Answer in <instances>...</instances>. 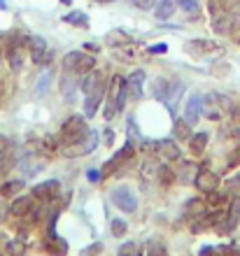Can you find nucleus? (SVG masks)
I'll return each instance as SVG.
<instances>
[{
  "instance_id": "nucleus-31",
  "label": "nucleus",
  "mask_w": 240,
  "mask_h": 256,
  "mask_svg": "<svg viewBox=\"0 0 240 256\" xmlns=\"http://www.w3.org/2000/svg\"><path fill=\"white\" fill-rule=\"evenodd\" d=\"M173 135L180 138V140H189V138H191V126H189L184 119H177V122H175V128H173Z\"/></svg>"
},
{
  "instance_id": "nucleus-26",
  "label": "nucleus",
  "mask_w": 240,
  "mask_h": 256,
  "mask_svg": "<svg viewBox=\"0 0 240 256\" xmlns=\"http://www.w3.org/2000/svg\"><path fill=\"white\" fill-rule=\"evenodd\" d=\"M154 14H156V19L168 21L175 14V0H156V10H154Z\"/></svg>"
},
{
  "instance_id": "nucleus-9",
  "label": "nucleus",
  "mask_w": 240,
  "mask_h": 256,
  "mask_svg": "<svg viewBox=\"0 0 240 256\" xmlns=\"http://www.w3.org/2000/svg\"><path fill=\"white\" fill-rule=\"evenodd\" d=\"M238 26V16L231 12H224L221 10V14H214V21H212V30L219 35H228L233 33V28Z\"/></svg>"
},
{
  "instance_id": "nucleus-46",
  "label": "nucleus",
  "mask_w": 240,
  "mask_h": 256,
  "mask_svg": "<svg viewBox=\"0 0 240 256\" xmlns=\"http://www.w3.org/2000/svg\"><path fill=\"white\" fill-rule=\"evenodd\" d=\"M84 49H87V52H91V54H96V52H98V44H94V42H87V44H84Z\"/></svg>"
},
{
  "instance_id": "nucleus-10",
  "label": "nucleus",
  "mask_w": 240,
  "mask_h": 256,
  "mask_svg": "<svg viewBox=\"0 0 240 256\" xmlns=\"http://www.w3.org/2000/svg\"><path fill=\"white\" fill-rule=\"evenodd\" d=\"M154 154H159V158H166V161H180V147L175 144V140H159L154 142Z\"/></svg>"
},
{
  "instance_id": "nucleus-13",
  "label": "nucleus",
  "mask_w": 240,
  "mask_h": 256,
  "mask_svg": "<svg viewBox=\"0 0 240 256\" xmlns=\"http://www.w3.org/2000/svg\"><path fill=\"white\" fill-rule=\"evenodd\" d=\"M238 222H240V198H233L231 205H228L226 219H224V224H219L217 228H219V233H231V230L238 226Z\"/></svg>"
},
{
  "instance_id": "nucleus-23",
  "label": "nucleus",
  "mask_w": 240,
  "mask_h": 256,
  "mask_svg": "<svg viewBox=\"0 0 240 256\" xmlns=\"http://www.w3.org/2000/svg\"><path fill=\"white\" fill-rule=\"evenodd\" d=\"M182 94H184V84H182V82H173V88H170V94H168V98H166V105H168V112H170V114L177 112V102H180Z\"/></svg>"
},
{
  "instance_id": "nucleus-18",
  "label": "nucleus",
  "mask_w": 240,
  "mask_h": 256,
  "mask_svg": "<svg viewBox=\"0 0 240 256\" xmlns=\"http://www.w3.org/2000/svg\"><path fill=\"white\" fill-rule=\"evenodd\" d=\"M12 166H14V147L5 135H0V170L7 172Z\"/></svg>"
},
{
  "instance_id": "nucleus-5",
  "label": "nucleus",
  "mask_w": 240,
  "mask_h": 256,
  "mask_svg": "<svg viewBox=\"0 0 240 256\" xmlns=\"http://www.w3.org/2000/svg\"><path fill=\"white\" fill-rule=\"evenodd\" d=\"M124 77H112L110 82V88H107V96H105V119L107 122H112L117 112H119V94H121V86H124Z\"/></svg>"
},
{
  "instance_id": "nucleus-22",
  "label": "nucleus",
  "mask_w": 240,
  "mask_h": 256,
  "mask_svg": "<svg viewBox=\"0 0 240 256\" xmlns=\"http://www.w3.org/2000/svg\"><path fill=\"white\" fill-rule=\"evenodd\" d=\"M103 84H105V80H103V72H98V70H91V72L84 74V80H82L80 88L89 96L91 91H96L98 86H103Z\"/></svg>"
},
{
  "instance_id": "nucleus-36",
  "label": "nucleus",
  "mask_w": 240,
  "mask_h": 256,
  "mask_svg": "<svg viewBox=\"0 0 240 256\" xmlns=\"http://www.w3.org/2000/svg\"><path fill=\"white\" fill-rule=\"evenodd\" d=\"M7 254L10 256H24L26 254V242H24V240H10V242H7Z\"/></svg>"
},
{
  "instance_id": "nucleus-3",
  "label": "nucleus",
  "mask_w": 240,
  "mask_h": 256,
  "mask_svg": "<svg viewBox=\"0 0 240 256\" xmlns=\"http://www.w3.org/2000/svg\"><path fill=\"white\" fill-rule=\"evenodd\" d=\"M94 66H96L94 56L84 54V52H70V54L63 56V70L73 74H87L94 70Z\"/></svg>"
},
{
  "instance_id": "nucleus-39",
  "label": "nucleus",
  "mask_w": 240,
  "mask_h": 256,
  "mask_svg": "<svg viewBox=\"0 0 240 256\" xmlns=\"http://www.w3.org/2000/svg\"><path fill=\"white\" fill-rule=\"evenodd\" d=\"M110 228H112V236H117V238H121L124 233H126V222H121V219H112L110 222Z\"/></svg>"
},
{
  "instance_id": "nucleus-2",
  "label": "nucleus",
  "mask_w": 240,
  "mask_h": 256,
  "mask_svg": "<svg viewBox=\"0 0 240 256\" xmlns=\"http://www.w3.org/2000/svg\"><path fill=\"white\" fill-rule=\"evenodd\" d=\"M89 133H91V128L87 126L84 116H70V119H68V122L61 126L59 140L63 142V147H70V144H77V142H82Z\"/></svg>"
},
{
  "instance_id": "nucleus-38",
  "label": "nucleus",
  "mask_w": 240,
  "mask_h": 256,
  "mask_svg": "<svg viewBox=\"0 0 240 256\" xmlns=\"http://www.w3.org/2000/svg\"><path fill=\"white\" fill-rule=\"evenodd\" d=\"M107 42L110 44H119V42H131V38L124 30H112V33L107 35Z\"/></svg>"
},
{
  "instance_id": "nucleus-1",
  "label": "nucleus",
  "mask_w": 240,
  "mask_h": 256,
  "mask_svg": "<svg viewBox=\"0 0 240 256\" xmlns=\"http://www.w3.org/2000/svg\"><path fill=\"white\" fill-rule=\"evenodd\" d=\"M231 110H233V102H231V98H228V96L217 94V91L203 96L200 114L205 116V119H210V122H221V119H224Z\"/></svg>"
},
{
  "instance_id": "nucleus-8",
  "label": "nucleus",
  "mask_w": 240,
  "mask_h": 256,
  "mask_svg": "<svg viewBox=\"0 0 240 256\" xmlns=\"http://www.w3.org/2000/svg\"><path fill=\"white\" fill-rule=\"evenodd\" d=\"M96 147H98V130H91L82 142L70 144V147H66L63 152H66V156H84V154H91Z\"/></svg>"
},
{
  "instance_id": "nucleus-42",
  "label": "nucleus",
  "mask_w": 240,
  "mask_h": 256,
  "mask_svg": "<svg viewBox=\"0 0 240 256\" xmlns=\"http://www.w3.org/2000/svg\"><path fill=\"white\" fill-rule=\"evenodd\" d=\"M100 250H103V244H100V242H96L94 247H87V250H84V254H82V256H96Z\"/></svg>"
},
{
  "instance_id": "nucleus-24",
  "label": "nucleus",
  "mask_w": 240,
  "mask_h": 256,
  "mask_svg": "<svg viewBox=\"0 0 240 256\" xmlns=\"http://www.w3.org/2000/svg\"><path fill=\"white\" fill-rule=\"evenodd\" d=\"M45 250H47L52 256H66L68 254V244H66V240H61V238L54 233V236H49L47 242H45Z\"/></svg>"
},
{
  "instance_id": "nucleus-28",
  "label": "nucleus",
  "mask_w": 240,
  "mask_h": 256,
  "mask_svg": "<svg viewBox=\"0 0 240 256\" xmlns=\"http://www.w3.org/2000/svg\"><path fill=\"white\" fill-rule=\"evenodd\" d=\"M126 138H128V144H140L142 142V133L140 128H138V124H135V116L131 114L126 122Z\"/></svg>"
},
{
  "instance_id": "nucleus-11",
  "label": "nucleus",
  "mask_w": 240,
  "mask_h": 256,
  "mask_svg": "<svg viewBox=\"0 0 240 256\" xmlns=\"http://www.w3.org/2000/svg\"><path fill=\"white\" fill-rule=\"evenodd\" d=\"M193 182H196L198 191H203V194H212V191L219 189V177L214 172H210V170H198Z\"/></svg>"
},
{
  "instance_id": "nucleus-37",
  "label": "nucleus",
  "mask_w": 240,
  "mask_h": 256,
  "mask_svg": "<svg viewBox=\"0 0 240 256\" xmlns=\"http://www.w3.org/2000/svg\"><path fill=\"white\" fill-rule=\"evenodd\" d=\"M49 84H52V72H49V70H45V72H42V77L38 80V88H35V94L45 96L49 91Z\"/></svg>"
},
{
  "instance_id": "nucleus-17",
  "label": "nucleus",
  "mask_w": 240,
  "mask_h": 256,
  "mask_svg": "<svg viewBox=\"0 0 240 256\" xmlns=\"http://www.w3.org/2000/svg\"><path fill=\"white\" fill-rule=\"evenodd\" d=\"M131 154H133V144H128V142H126V147H121L119 152H117V154H114L112 158L103 166V172H105V175H107V172H114L121 163H126L128 158H131Z\"/></svg>"
},
{
  "instance_id": "nucleus-16",
  "label": "nucleus",
  "mask_w": 240,
  "mask_h": 256,
  "mask_svg": "<svg viewBox=\"0 0 240 256\" xmlns=\"http://www.w3.org/2000/svg\"><path fill=\"white\" fill-rule=\"evenodd\" d=\"M28 49H31L33 61L38 63V66H42V61H45V56H47V52H49L45 38H40V35H31V38H28Z\"/></svg>"
},
{
  "instance_id": "nucleus-20",
  "label": "nucleus",
  "mask_w": 240,
  "mask_h": 256,
  "mask_svg": "<svg viewBox=\"0 0 240 256\" xmlns=\"http://www.w3.org/2000/svg\"><path fill=\"white\" fill-rule=\"evenodd\" d=\"M61 94L66 98V102L75 100V94H77V82H75V74L63 70V77H61Z\"/></svg>"
},
{
  "instance_id": "nucleus-45",
  "label": "nucleus",
  "mask_w": 240,
  "mask_h": 256,
  "mask_svg": "<svg viewBox=\"0 0 240 256\" xmlns=\"http://www.w3.org/2000/svg\"><path fill=\"white\" fill-rule=\"evenodd\" d=\"M112 142H114V130H110V128H107V130H105V144L110 147Z\"/></svg>"
},
{
  "instance_id": "nucleus-40",
  "label": "nucleus",
  "mask_w": 240,
  "mask_h": 256,
  "mask_svg": "<svg viewBox=\"0 0 240 256\" xmlns=\"http://www.w3.org/2000/svg\"><path fill=\"white\" fill-rule=\"evenodd\" d=\"M166 52H168V44H166V42H159V44L147 47V54H166Z\"/></svg>"
},
{
  "instance_id": "nucleus-14",
  "label": "nucleus",
  "mask_w": 240,
  "mask_h": 256,
  "mask_svg": "<svg viewBox=\"0 0 240 256\" xmlns=\"http://www.w3.org/2000/svg\"><path fill=\"white\" fill-rule=\"evenodd\" d=\"M59 189H61L59 180H47V182H42V184H35L33 196L38 198V200H52V198H56Z\"/></svg>"
},
{
  "instance_id": "nucleus-7",
  "label": "nucleus",
  "mask_w": 240,
  "mask_h": 256,
  "mask_svg": "<svg viewBox=\"0 0 240 256\" xmlns=\"http://www.w3.org/2000/svg\"><path fill=\"white\" fill-rule=\"evenodd\" d=\"M219 138H226V140L240 138V108H233L224 119H221Z\"/></svg>"
},
{
  "instance_id": "nucleus-4",
  "label": "nucleus",
  "mask_w": 240,
  "mask_h": 256,
  "mask_svg": "<svg viewBox=\"0 0 240 256\" xmlns=\"http://www.w3.org/2000/svg\"><path fill=\"white\" fill-rule=\"evenodd\" d=\"M110 198H112V202L121 212H135V210H138V196H135V191L131 189V186H126V184L114 186V189L110 191Z\"/></svg>"
},
{
  "instance_id": "nucleus-34",
  "label": "nucleus",
  "mask_w": 240,
  "mask_h": 256,
  "mask_svg": "<svg viewBox=\"0 0 240 256\" xmlns=\"http://www.w3.org/2000/svg\"><path fill=\"white\" fill-rule=\"evenodd\" d=\"M175 2H177V5H180L182 10L191 16V19H196V16H198V10H200L198 0H175Z\"/></svg>"
},
{
  "instance_id": "nucleus-15",
  "label": "nucleus",
  "mask_w": 240,
  "mask_h": 256,
  "mask_svg": "<svg viewBox=\"0 0 240 256\" xmlns=\"http://www.w3.org/2000/svg\"><path fill=\"white\" fill-rule=\"evenodd\" d=\"M33 208H35V196H19V198L12 202L10 212H12L17 219H21V216H26V214H33Z\"/></svg>"
},
{
  "instance_id": "nucleus-25",
  "label": "nucleus",
  "mask_w": 240,
  "mask_h": 256,
  "mask_svg": "<svg viewBox=\"0 0 240 256\" xmlns=\"http://www.w3.org/2000/svg\"><path fill=\"white\" fill-rule=\"evenodd\" d=\"M207 140H210L207 133H193L191 138H189V149H191V154L203 156V152H205V147H207Z\"/></svg>"
},
{
  "instance_id": "nucleus-27",
  "label": "nucleus",
  "mask_w": 240,
  "mask_h": 256,
  "mask_svg": "<svg viewBox=\"0 0 240 256\" xmlns=\"http://www.w3.org/2000/svg\"><path fill=\"white\" fill-rule=\"evenodd\" d=\"M7 56H10V66L14 70H19L21 63H24V47H21V42H12L7 47Z\"/></svg>"
},
{
  "instance_id": "nucleus-29",
  "label": "nucleus",
  "mask_w": 240,
  "mask_h": 256,
  "mask_svg": "<svg viewBox=\"0 0 240 256\" xmlns=\"http://www.w3.org/2000/svg\"><path fill=\"white\" fill-rule=\"evenodd\" d=\"M152 88H154V96H156L161 102H166L168 94H170V88H173V82H168V80H156Z\"/></svg>"
},
{
  "instance_id": "nucleus-21",
  "label": "nucleus",
  "mask_w": 240,
  "mask_h": 256,
  "mask_svg": "<svg viewBox=\"0 0 240 256\" xmlns=\"http://www.w3.org/2000/svg\"><path fill=\"white\" fill-rule=\"evenodd\" d=\"M126 84H128V96L135 98V100H140L142 98V84H145V72H142V70H135V72L126 80Z\"/></svg>"
},
{
  "instance_id": "nucleus-33",
  "label": "nucleus",
  "mask_w": 240,
  "mask_h": 256,
  "mask_svg": "<svg viewBox=\"0 0 240 256\" xmlns=\"http://www.w3.org/2000/svg\"><path fill=\"white\" fill-rule=\"evenodd\" d=\"M145 252H142V247L138 242H124L119 247V252H117V256H142Z\"/></svg>"
},
{
  "instance_id": "nucleus-32",
  "label": "nucleus",
  "mask_w": 240,
  "mask_h": 256,
  "mask_svg": "<svg viewBox=\"0 0 240 256\" xmlns=\"http://www.w3.org/2000/svg\"><path fill=\"white\" fill-rule=\"evenodd\" d=\"M63 21H66V24H73V26H80V28L89 26V19H87V14L84 12H70V14L63 16Z\"/></svg>"
},
{
  "instance_id": "nucleus-43",
  "label": "nucleus",
  "mask_w": 240,
  "mask_h": 256,
  "mask_svg": "<svg viewBox=\"0 0 240 256\" xmlns=\"http://www.w3.org/2000/svg\"><path fill=\"white\" fill-rule=\"evenodd\" d=\"M87 180H89V182H100V170H89V172H87Z\"/></svg>"
},
{
  "instance_id": "nucleus-19",
  "label": "nucleus",
  "mask_w": 240,
  "mask_h": 256,
  "mask_svg": "<svg viewBox=\"0 0 240 256\" xmlns=\"http://www.w3.org/2000/svg\"><path fill=\"white\" fill-rule=\"evenodd\" d=\"M103 98H105V84L98 86L96 91H91V94L87 96V102H84V116H94L96 112H98Z\"/></svg>"
},
{
  "instance_id": "nucleus-47",
  "label": "nucleus",
  "mask_w": 240,
  "mask_h": 256,
  "mask_svg": "<svg viewBox=\"0 0 240 256\" xmlns=\"http://www.w3.org/2000/svg\"><path fill=\"white\" fill-rule=\"evenodd\" d=\"M166 256H168V254H166Z\"/></svg>"
},
{
  "instance_id": "nucleus-12",
  "label": "nucleus",
  "mask_w": 240,
  "mask_h": 256,
  "mask_svg": "<svg viewBox=\"0 0 240 256\" xmlns=\"http://www.w3.org/2000/svg\"><path fill=\"white\" fill-rule=\"evenodd\" d=\"M200 105H203V96H200V94H191V96H189L187 105H184V122H187L189 126H196V124H198Z\"/></svg>"
},
{
  "instance_id": "nucleus-44",
  "label": "nucleus",
  "mask_w": 240,
  "mask_h": 256,
  "mask_svg": "<svg viewBox=\"0 0 240 256\" xmlns=\"http://www.w3.org/2000/svg\"><path fill=\"white\" fill-rule=\"evenodd\" d=\"M7 222V205L5 202H0V224Z\"/></svg>"
},
{
  "instance_id": "nucleus-35",
  "label": "nucleus",
  "mask_w": 240,
  "mask_h": 256,
  "mask_svg": "<svg viewBox=\"0 0 240 256\" xmlns=\"http://www.w3.org/2000/svg\"><path fill=\"white\" fill-rule=\"evenodd\" d=\"M145 252H147V256H166V247H163L161 240H149Z\"/></svg>"
},
{
  "instance_id": "nucleus-41",
  "label": "nucleus",
  "mask_w": 240,
  "mask_h": 256,
  "mask_svg": "<svg viewBox=\"0 0 240 256\" xmlns=\"http://www.w3.org/2000/svg\"><path fill=\"white\" fill-rule=\"evenodd\" d=\"M133 5L138 7V10H152V7L156 5V0H133Z\"/></svg>"
},
{
  "instance_id": "nucleus-30",
  "label": "nucleus",
  "mask_w": 240,
  "mask_h": 256,
  "mask_svg": "<svg viewBox=\"0 0 240 256\" xmlns=\"http://www.w3.org/2000/svg\"><path fill=\"white\" fill-rule=\"evenodd\" d=\"M26 186V182L24 180H12V182H5L3 186H0V196H17L21 189Z\"/></svg>"
},
{
  "instance_id": "nucleus-6",
  "label": "nucleus",
  "mask_w": 240,
  "mask_h": 256,
  "mask_svg": "<svg viewBox=\"0 0 240 256\" xmlns=\"http://www.w3.org/2000/svg\"><path fill=\"white\" fill-rule=\"evenodd\" d=\"M184 52L196 56V58H203V56H210V54H219L224 49L212 40H189L187 44H184Z\"/></svg>"
}]
</instances>
